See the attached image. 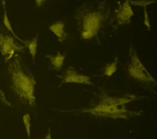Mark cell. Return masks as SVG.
<instances>
[{"label": "cell", "instance_id": "obj_18", "mask_svg": "<svg viewBox=\"0 0 157 139\" xmlns=\"http://www.w3.org/2000/svg\"><path fill=\"white\" fill-rule=\"evenodd\" d=\"M42 139H52V134H51V130H50V129H48V131L47 133L46 134L45 137L44 138H42Z\"/></svg>", "mask_w": 157, "mask_h": 139}, {"label": "cell", "instance_id": "obj_1", "mask_svg": "<svg viewBox=\"0 0 157 139\" xmlns=\"http://www.w3.org/2000/svg\"><path fill=\"white\" fill-rule=\"evenodd\" d=\"M12 89L19 100L31 106L36 105V81L31 72L25 66L21 57L16 54L8 62Z\"/></svg>", "mask_w": 157, "mask_h": 139}, {"label": "cell", "instance_id": "obj_15", "mask_svg": "<svg viewBox=\"0 0 157 139\" xmlns=\"http://www.w3.org/2000/svg\"><path fill=\"white\" fill-rule=\"evenodd\" d=\"M144 24L148 30H150L151 26L147 8H144Z\"/></svg>", "mask_w": 157, "mask_h": 139}, {"label": "cell", "instance_id": "obj_8", "mask_svg": "<svg viewBox=\"0 0 157 139\" xmlns=\"http://www.w3.org/2000/svg\"><path fill=\"white\" fill-rule=\"evenodd\" d=\"M48 29L60 42L66 40L67 34L66 31L65 23L63 21H57L52 23L50 25Z\"/></svg>", "mask_w": 157, "mask_h": 139}, {"label": "cell", "instance_id": "obj_2", "mask_svg": "<svg viewBox=\"0 0 157 139\" xmlns=\"http://www.w3.org/2000/svg\"><path fill=\"white\" fill-rule=\"evenodd\" d=\"M109 14V9L104 2L85 4L78 8L74 17L81 38L90 40L96 37L103 28Z\"/></svg>", "mask_w": 157, "mask_h": 139}, {"label": "cell", "instance_id": "obj_5", "mask_svg": "<svg viewBox=\"0 0 157 139\" xmlns=\"http://www.w3.org/2000/svg\"><path fill=\"white\" fill-rule=\"evenodd\" d=\"M61 83H74L85 85H92L91 78L85 74L78 73L72 66L67 67L61 76Z\"/></svg>", "mask_w": 157, "mask_h": 139}, {"label": "cell", "instance_id": "obj_11", "mask_svg": "<svg viewBox=\"0 0 157 139\" xmlns=\"http://www.w3.org/2000/svg\"><path fill=\"white\" fill-rule=\"evenodd\" d=\"M2 6H3V23H4V25L5 26V27L6 28V29L13 35V36L17 39L18 41H20L21 42L23 43L25 42L24 41H23L22 39H21L17 34L16 33H15L12 25H11V23H10V22L9 19V17H8V15H7V12L6 10V3L5 2H2Z\"/></svg>", "mask_w": 157, "mask_h": 139}, {"label": "cell", "instance_id": "obj_7", "mask_svg": "<svg viewBox=\"0 0 157 139\" xmlns=\"http://www.w3.org/2000/svg\"><path fill=\"white\" fill-rule=\"evenodd\" d=\"M128 72L131 77L139 82L147 84L155 82L153 77L150 74L149 72L147 73L141 70H137L130 63L128 66Z\"/></svg>", "mask_w": 157, "mask_h": 139}, {"label": "cell", "instance_id": "obj_17", "mask_svg": "<svg viewBox=\"0 0 157 139\" xmlns=\"http://www.w3.org/2000/svg\"><path fill=\"white\" fill-rule=\"evenodd\" d=\"M34 1H35L37 7H40L47 0H34Z\"/></svg>", "mask_w": 157, "mask_h": 139}, {"label": "cell", "instance_id": "obj_10", "mask_svg": "<svg viewBox=\"0 0 157 139\" xmlns=\"http://www.w3.org/2000/svg\"><path fill=\"white\" fill-rule=\"evenodd\" d=\"M38 38L39 36L38 34L37 33L36 35L31 38V39L25 41L24 44L25 46L28 48L29 52L30 55H31L32 59L33 61L35 60V57L37 54V45H38Z\"/></svg>", "mask_w": 157, "mask_h": 139}, {"label": "cell", "instance_id": "obj_16", "mask_svg": "<svg viewBox=\"0 0 157 139\" xmlns=\"http://www.w3.org/2000/svg\"><path fill=\"white\" fill-rule=\"evenodd\" d=\"M0 100L1 101V102L4 104L6 106H12V104L9 101V100L7 99L6 97V95L4 93V92L2 91V90L0 88Z\"/></svg>", "mask_w": 157, "mask_h": 139}, {"label": "cell", "instance_id": "obj_9", "mask_svg": "<svg viewBox=\"0 0 157 139\" xmlns=\"http://www.w3.org/2000/svg\"><path fill=\"white\" fill-rule=\"evenodd\" d=\"M48 58L53 70L58 71L62 69L66 58L64 55L58 52L55 55H48Z\"/></svg>", "mask_w": 157, "mask_h": 139}, {"label": "cell", "instance_id": "obj_13", "mask_svg": "<svg viewBox=\"0 0 157 139\" xmlns=\"http://www.w3.org/2000/svg\"><path fill=\"white\" fill-rule=\"evenodd\" d=\"M131 6L142 7L143 8H147L149 5L155 3V0H129Z\"/></svg>", "mask_w": 157, "mask_h": 139}, {"label": "cell", "instance_id": "obj_3", "mask_svg": "<svg viewBox=\"0 0 157 139\" xmlns=\"http://www.w3.org/2000/svg\"><path fill=\"white\" fill-rule=\"evenodd\" d=\"M136 98V96L132 94L126 95L121 97H112L103 92L97 105L92 108L83 109L82 111L95 116L113 119H128L140 115L139 112L131 111L125 106V105L133 101Z\"/></svg>", "mask_w": 157, "mask_h": 139}, {"label": "cell", "instance_id": "obj_12", "mask_svg": "<svg viewBox=\"0 0 157 139\" xmlns=\"http://www.w3.org/2000/svg\"><path fill=\"white\" fill-rule=\"evenodd\" d=\"M118 63V57H115L112 62L107 63L104 67V75L107 77L112 76L117 70Z\"/></svg>", "mask_w": 157, "mask_h": 139}, {"label": "cell", "instance_id": "obj_4", "mask_svg": "<svg viewBox=\"0 0 157 139\" xmlns=\"http://www.w3.org/2000/svg\"><path fill=\"white\" fill-rule=\"evenodd\" d=\"M24 47L17 42L12 36L0 33V52L4 57L5 62H9L16 54Z\"/></svg>", "mask_w": 157, "mask_h": 139}, {"label": "cell", "instance_id": "obj_14", "mask_svg": "<svg viewBox=\"0 0 157 139\" xmlns=\"http://www.w3.org/2000/svg\"><path fill=\"white\" fill-rule=\"evenodd\" d=\"M23 122L26 130V132L28 135V139H31V117L28 113H26L22 117Z\"/></svg>", "mask_w": 157, "mask_h": 139}, {"label": "cell", "instance_id": "obj_6", "mask_svg": "<svg viewBox=\"0 0 157 139\" xmlns=\"http://www.w3.org/2000/svg\"><path fill=\"white\" fill-rule=\"evenodd\" d=\"M115 14L118 25L129 24L134 15V12L132 6L129 4V0H125L122 3L120 4L115 10Z\"/></svg>", "mask_w": 157, "mask_h": 139}]
</instances>
